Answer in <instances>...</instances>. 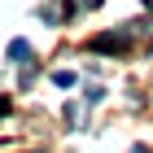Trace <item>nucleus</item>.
<instances>
[{"instance_id":"7ed1b4c3","label":"nucleus","mask_w":153,"mask_h":153,"mask_svg":"<svg viewBox=\"0 0 153 153\" xmlns=\"http://www.w3.org/2000/svg\"><path fill=\"white\" fill-rule=\"evenodd\" d=\"M53 83H57V88H74V74L70 70H53Z\"/></svg>"},{"instance_id":"20e7f679","label":"nucleus","mask_w":153,"mask_h":153,"mask_svg":"<svg viewBox=\"0 0 153 153\" xmlns=\"http://www.w3.org/2000/svg\"><path fill=\"white\" fill-rule=\"evenodd\" d=\"M101 96H105V88H101V83H96V88H88V96H83V101H88V105H96V101H101Z\"/></svg>"},{"instance_id":"f257e3e1","label":"nucleus","mask_w":153,"mask_h":153,"mask_svg":"<svg viewBox=\"0 0 153 153\" xmlns=\"http://www.w3.org/2000/svg\"><path fill=\"white\" fill-rule=\"evenodd\" d=\"M131 35H136V26H123V31H105V35H92L88 48L92 53H105V57H123L131 48Z\"/></svg>"},{"instance_id":"f03ea898","label":"nucleus","mask_w":153,"mask_h":153,"mask_svg":"<svg viewBox=\"0 0 153 153\" xmlns=\"http://www.w3.org/2000/svg\"><path fill=\"white\" fill-rule=\"evenodd\" d=\"M9 61H31V44L26 39H13L9 44Z\"/></svg>"},{"instance_id":"39448f33","label":"nucleus","mask_w":153,"mask_h":153,"mask_svg":"<svg viewBox=\"0 0 153 153\" xmlns=\"http://www.w3.org/2000/svg\"><path fill=\"white\" fill-rule=\"evenodd\" d=\"M4 114H9V101H4V96H0V118H4Z\"/></svg>"},{"instance_id":"423d86ee","label":"nucleus","mask_w":153,"mask_h":153,"mask_svg":"<svg viewBox=\"0 0 153 153\" xmlns=\"http://www.w3.org/2000/svg\"><path fill=\"white\" fill-rule=\"evenodd\" d=\"M79 4H88V9H92V4H101V0H79Z\"/></svg>"}]
</instances>
